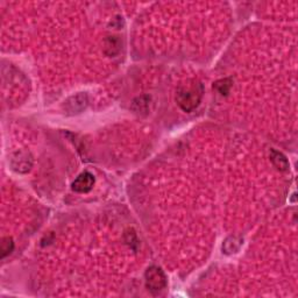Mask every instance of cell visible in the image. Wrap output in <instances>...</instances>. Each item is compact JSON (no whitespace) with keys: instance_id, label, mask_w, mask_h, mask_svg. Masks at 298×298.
<instances>
[{"instance_id":"4","label":"cell","mask_w":298,"mask_h":298,"mask_svg":"<svg viewBox=\"0 0 298 298\" xmlns=\"http://www.w3.org/2000/svg\"><path fill=\"white\" fill-rule=\"evenodd\" d=\"M95 185V177L91 173H82L72 183V190L78 193H86L91 191Z\"/></svg>"},{"instance_id":"7","label":"cell","mask_w":298,"mask_h":298,"mask_svg":"<svg viewBox=\"0 0 298 298\" xmlns=\"http://www.w3.org/2000/svg\"><path fill=\"white\" fill-rule=\"evenodd\" d=\"M241 246H242V240L237 237H230L224 242L223 250L227 255H231V254L238 253V250L240 249Z\"/></svg>"},{"instance_id":"2","label":"cell","mask_w":298,"mask_h":298,"mask_svg":"<svg viewBox=\"0 0 298 298\" xmlns=\"http://www.w3.org/2000/svg\"><path fill=\"white\" fill-rule=\"evenodd\" d=\"M146 287L152 293H159L167 287V276L161 268L156 266L149 267L145 274Z\"/></svg>"},{"instance_id":"6","label":"cell","mask_w":298,"mask_h":298,"mask_svg":"<svg viewBox=\"0 0 298 298\" xmlns=\"http://www.w3.org/2000/svg\"><path fill=\"white\" fill-rule=\"evenodd\" d=\"M270 160H272L273 165L281 172H287L289 169V162H288L287 157L275 149L270 150Z\"/></svg>"},{"instance_id":"5","label":"cell","mask_w":298,"mask_h":298,"mask_svg":"<svg viewBox=\"0 0 298 298\" xmlns=\"http://www.w3.org/2000/svg\"><path fill=\"white\" fill-rule=\"evenodd\" d=\"M33 160L29 153H18L16 156L12 159V167L13 169L19 173H27L32 168Z\"/></svg>"},{"instance_id":"10","label":"cell","mask_w":298,"mask_h":298,"mask_svg":"<svg viewBox=\"0 0 298 298\" xmlns=\"http://www.w3.org/2000/svg\"><path fill=\"white\" fill-rule=\"evenodd\" d=\"M13 248H14V242H13L12 238H2L1 243H0V250H1L2 259H5L6 256L9 255V254L13 252Z\"/></svg>"},{"instance_id":"3","label":"cell","mask_w":298,"mask_h":298,"mask_svg":"<svg viewBox=\"0 0 298 298\" xmlns=\"http://www.w3.org/2000/svg\"><path fill=\"white\" fill-rule=\"evenodd\" d=\"M88 104V95L86 93H78V95L73 96L66 100L64 104V109L68 115H77V113H80L83 110H85Z\"/></svg>"},{"instance_id":"8","label":"cell","mask_w":298,"mask_h":298,"mask_svg":"<svg viewBox=\"0 0 298 298\" xmlns=\"http://www.w3.org/2000/svg\"><path fill=\"white\" fill-rule=\"evenodd\" d=\"M232 84H233V82L231 78L219 79L213 84V90H216L219 95L227 96L230 93L231 89H232Z\"/></svg>"},{"instance_id":"1","label":"cell","mask_w":298,"mask_h":298,"mask_svg":"<svg viewBox=\"0 0 298 298\" xmlns=\"http://www.w3.org/2000/svg\"><path fill=\"white\" fill-rule=\"evenodd\" d=\"M203 92L202 83L195 79L187 80L177 89L176 102L184 112H192L199 105Z\"/></svg>"},{"instance_id":"9","label":"cell","mask_w":298,"mask_h":298,"mask_svg":"<svg viewBox=\"0 0 298 298\" xmlns=\"http://www.w3.org/2000/svg\"><path fill=\"white\" fill-rule=\"evenodd\" d=\"M145 96L143 97H139L133 102L132 109L135 111L136 113H142V112H148V107H149V102H150V97L147 98L145 102Z\"/></svg>"}]
</instances>
